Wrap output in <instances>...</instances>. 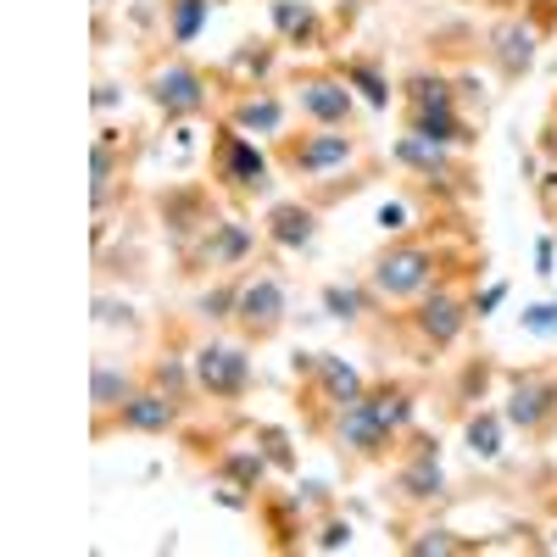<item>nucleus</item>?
<instances>
[{
    "mask_svg": "<svg viewBox=\"0 0 557 557\" xmlns=\"http://www.w3.org/2000/svg\"><path fill=\"white\" fill-rule=\"evenodd\" d=\"M257 235H262V228H251L246 218H218L207 235H196L190 246L178 251V273H184V278L240 273V268H251V257H257Z\"/></svg>",
    "mask_w": 557,
    "mask_h": 557,
    "instance_id": "f8f14e48",
    "label": "nucleus"
},
{
    "mask_svg": "<svg viewBox=\"0 0 557 557\" xmlns=\"http://www.w3.org/2000/svg\"><path fill=\"white\" fill-rule=\"evenodd\" d=\"M446 496V469H441V435L430 430H407L396 457H391V502L407 507V513H424Z\"/></svg>",
    "mask_w": 557,
    "mask_h": 557,
    "instance_id": "9d476101",
    "label": "nucleus"
},
{
    "mask_svg": "<svg viewBox=\"0 0 557 557\" xmlns=\"http://www.w3.org/2000/svg\"><path fill=\"white\" fill-rule=\"evenodd\" d=\"M335 73H341L374 112H391V96H396V89H391V73H385L380 57H346V62H335Z\"/></svg>",
    "mask_w": 557,
    "mask_h": 557,
    "instance_id": "c756f323",
    "label": "nucleus"
},
{
    "mask_svg": "<svg viewBox=\"0 0 557 557\" xmlns=\"http://www.w3.org/2000/svg\"><path fill=\"white\" fill-rule=\"evenodd\" d=\"M278 51H285V45H278L273 34L268 39H240L235 51L212 67L218 89H262V84H273L278 78Z\"/></svg>",
    "mask_w": 557,
    "mask_h": 557,
    "instance_id": "5701e85b",
    "label": "nucleus"
},
{
    "mask_svg": "<svg viewBox=\"0 0 557 557\" xmlns=\"http://www.w3.org/2000/svg\"><path fill=\"white\" fill-rule=\"evenodd\" d=\"M128 151L134 139L128 128H96V139H89V207H96V218H107L117 184H128Z\"/></svg>",
    "mask_w": 557,
    "mask_h": 557,
    "instance_id": "aec40b11",
    "label": "nucleus"
},
{
    "mask_svg": "<svg viewBox=\"0 0 557 557\" xmlns=\"http://www.w3.org/2000/svg\"><path fill=\"white\" fill-rule=\"evenodd\" d=\"M502 418L524 441H552L557 435V368H513L502 391Z\"/></svg>",
    "mask_w": 557,
    "mask_h": 557,
    "instance_id": "9b49d317",
    "label": "nucleus"
},
{
    "mask_svg": "<svg viewBox=\"0 0 557 557\" xmlns=\"http://www.w3.org/2000/svg\"><path fill=\"white\" fill-rule=\"evenodd\" d=\"M251 435L262 441L268 462H273V474H296V446H290V430H278V424H251Z\"/></svg>",
    "mask_w": 557,
    "mask_h": 557,
    "instance_id": "c9c22d12",
    "label": "nucleus"
},
{
    "mask_svg": "<svg viewBox=\"0 0 557 557\" xmlns=\"http://www.w3.org/2000/svg\"><path fill=\"white\" fill-rule=\"evenodd\" d=\"M401 107H462L457 101V78L435 73V67H412L401 84H396Z\"/></svg>",
    "mask_w": 557,
    "mask_h": 557,
    "instance_id": "7c9ffc66",
    "label": "nucleus"
},
{
    "mask_svg": "<svg viewBox=\"0 0 557 557\" xmlns=\"http://www.w3.org/2000/svg\"><path fill=\"white\" fill-rule=\"evenodd\" d=\"M451 268V257L430 240V235H391V246L368 262V290H374L380 307H407L418 301L435 278Z\"/></svg>",
    "mask_w": 557,
    "mask_h": 557,
    "instance_id": "20e7f679",
    "label": "nucleus"
},
{
    "mask_svg": "<svg viewBox=\"0 0 557 557\" xmlns=\"http://www.w3.org/2000/svg\"><path fill=\"white\" fill-rule=\"evenodd\" d=\"M290 112H296L290 96H285V89H273V84H262V89H218V117L235 123L251 139H268V146L285 134Z\"/></svg>",
    "mask_w": 557,
    "mask_h": 557,
    "instance_id": "2eb2a0df",
    "label": "nucleus"
},
{
    "mask_svg": "<svg viewBox=\"0 0 557 557\" xmlns=\"http://www.w3.org/2000/svg\"><path fill=\"white\" fill-rule=\"evenodd\" d=\"M89 7H96V12H107V7H112V0H89Z\"/></svg>",
    "mask_w": 557,
    "mask_h": 557,
    "instance_id": "49530a36",
    "label": "nucleus"
},
{
    "mask_svg": "<svg viewBox=\"0 0 557 557\" xmlns=\"http://www.w3.org/2000/svg\"><path fill=\"white\" fill-rule=\"evenodd\" d=\"M290 323V290H285V273L273 262L262 268H240V296H235V318H228V330L251 346H268L285 335Z\"/></svg>",
    "mask_w": 557,
    "mask_h": 557,
    "instance_id": "1a4fd4ad",
    "label": "nucleus"
},
{
    "mask_svg": "<svg viewBox=\"0 0 557 557\" xmlns=\"http://www.w3.org/2000/svg\"><path fill=\"white\" fill-rule=\"evenodd\" d=\"M251 341L240 335H201L190 346V368H196V391L201 401H218V407H235L251 396L257 385V362H251Z\"/></svg>",
    "mask_w": 557,
    "mask_h": 557,
    "instance_id": "6e6552de",
    "label": "nucleus"
},
{
    "mask_svg": "<svg viewBox=\"0 0 557 557\" xmlns=\"http://www.w3.org/2000/svg\"><path fill=\"white\" fill-rule=\"evenodd\" d=\"M184 418H190V407H184L178 396H168L162 385H139L117 412H112V424H107V435H178L184 430ZM101 435V441H107Z\"/></svg>",
    "mask_w": 557,
    "mask_h": 557,
    "instance_id": "a211bd4d",
    "label": "nucleus"
},
{
    "mask_svg": "<svg viewBox=\"0 0 557 557\" xmlns=\"http://www.w3.org/2000/svg\"><path fill=\"white\" fill-rule=\"evenodd\" d=\"M139 96L151 101V112L162 117V123H196V117H207L212 112V101H218V78L207 73V67H196L184 51H151L146 57V67H139Z\"/></svg>",
    "mask_w": 557,
    "mask_h": 557,
    "instance_id": "f03ea898",
    "label": "nucleus"
},
{
    "mask_svg": "<svg viewBox=\"0 0 557 557\" xmlns=\"http://www.w3.org/2000/svg\"><path fill=\"white\" fill-rule=\"evenodd\" d=\"M296 496H301V507H307L312 519L335 507V491H330V485H318V480H301V485H296Z\"/></svg>",
    "mask_w": 557,
    "mask_h": 557,
    "instance_id": "ea45409f",
    "label": "nucleus"
},
{
    "mask_svg": "<svg viewBox=\"0 0 557 557\" xmlns=\"http://www.w3.org/2000/svg\"><path fill=\"white\" fill-rule=\"evenodd\" d=\"M541 546H546V552H557V524H552V535H546V541H541Z\"/></svg>",
    "mask_w": 557,
    "mask_h": 557,
    "instance_id": "a18cd8bd",
    "label": "nucleus"
},
{
    "mask_svg": "<svg viewBox=\"0 0 557 557\" xmlns=\"http://www.w3.org/2000/svg\"><path fill=\"white\" fill-rule=\"evenodd\" d=\"M502 301H507V278H496V285H485V290L474 296V318H491Z\"/></svg>",
    "mask_w": 557,
    "mask_h": 557,
    "instance_id": "79ce46f5",
    "label": "nucleus"
},
{
    "mask_svg": "<svg viewBox=\"0 0 557 557\" xmlns=\"http://www.w3.org/2000/svg\"><path fill=\"white\" fill-rule=\"evenodd\" d=\"M462 446H469L474 462H502V451H507V418H502V407H469V412H462Z\"/></svg>",
    "mask_w": 557,
    "mask_h": 557,
    "instance_id": "cd10ccee",
    "label": "nucleus"
},
{
    "mask_svg": "<svg viewBox=\"0 0 557 557\" xmlns=\"http://www.w3.org/2000/svg\"><path fill=\"white\" fill-rule=\"evenodd\" d=\"M290 107L301 123H318V128H351L357 123V89L330 67H296L290 73Z\"/></svg>",
    "mask_w": 557,
    "mask_h": 557,
    "instance_id": "ddd939ff",
    "label": "nucleus"
},
{
    "mask_svg": "<svg viewBox=\"0 0 557 557\" xmlns=\"http://www.w3.org/2000/svg\"><path fill=\"white\" fill-rule=\"evenodd\" d=\"M380 228H385V235H407V228H412L407 223V201H385L380 207Z\"/></svg>",
    "mask_w": 557,
    "mask_h": 557,
    "instance_id": "a19ab883",
    "label": "nucleus"
},
{
    "mask_svg": "<svg viewBox=\"0 0 557 557\" xmlns=\"http://www.w3.org/2000/svg\"><path fill=\"white\" fill-rule=\"evenodd\" d=\"M368 385H374V380H368L351 357H341V351H318L312 374H301V380H296V391H301V396H296V407H301V430L323 441L330 418H335L341 407H351Z\"/></svg>",
    "mask_w": 557,
    "mask_h": 557,
    "instance_id": "0eeeda50",
    "label": "nucleus"
},
{
    "mask_svg": "<svg viewBox=\"0 0 557 557\" xmlns=\"http://www.w3.org/2000/svg\"><path fill=\"white\" fill-rule=\"evenodd\" d=\"M401 552H407V557H457V552H480V541H462L457 530L430 524V530H412V535H401Z\"/></svg>",
    "mask_w": 557,
    "mask_h": 557,
    "instance_id": "473e14b6",
    "label": "nucleus"
},
{
    "mask_svg": "<svg viewBox=\"0 0 557 557\" xmlns=\"http://www.w3.org/2000/svg\"><path fill=\"white\" fill-rule=\"evenodd\" d=\"M207 173H212V190L228 196L235 207H251V201H268L273 196V146H262V139L240 134L235 123H223L212 128V146H207Z\"/></svg>",
    "mask_w": 557,
    "mask_h": 557,
    "instance_id": "7ed1b4c3",
    "label": "nucleus"
},
{
    "mask_svg": "<svg viewBox=\"0 0 557 557\" xmlns=\"http://www.w3.org/2000/svg\"><path fill=\"white\" fill-rule=\"evenodd\" d=\"M268 28L290 51H323L330 45V23H323L318 0H268Z\"/></svg>",
    "mask_w": 557,
    "mask_h": 557,
    "instance_id": "393cba45",
    "label": "nucleus"
},
{
    "mask_svg": "<svg viewBox=\"0 0 557 557\" xmlns=\"http://www.w3.org/2000/svg\"><path fill=\"white\" fill-rule=\"evenodd\" d=\"M469 268V262H451L435 285L418 296V301H407V312H401V323H407V335L418 341V351L424 357H441V351H451L457 341H462V330L474 323V296L457 285V273Z\"/></svg>",
    "mask_w": 557,
    "mask_h": 557,
    "instance_id": "39448f33",
    "label": "nucleus"
},
{
    "mask_svg": "<svg viewBox=\"0 0 557 557\" xmlns=\"http://www.w3.org/2000/svg\"><path fill=\"white\" fill-rule=\"evenodd\" d=\"M273 162L285 178H301V184H318L330 173H351L362 162V134L357 128H318V123H301L296 134H278L273 139Z\"/></svg>",
    "mask_w": 557,
    "mask_h": 557,
    "instance_id": "423d86ee",
    "label": "nucleus"
},
{
    "mask_svg": "<svg viewBox=\"0 0 557 557\" xmlns=\"http://www.w3.org/2000/svg\"><path fill=\"white\" fill-rule=\"evenodd\" d=\"M96 323H101V330H117V323L134 330V307L117 301V296H96Z\"/></svg>",
    "mask_w": 557,
    "mask_h": 557,
    "instance_id": "58836bf2",
    "label": "nucleus"
},
{
    "mask_svg": "<svg viewBox=\"0 0 557 557\" xmlns=\"http://www.w3.org/2000/svg\"><path fill=\"white\" fill-rule=\"evenodd\" d=\"M323 235V207L312 196H285V201H268L262 212V246L278 257H301L312 251Z\"/></svg>",
    "mask_w": 557,
    "mask_h": 557,
    "instance_id": "f3484780",
    "label": "nucleus"
},
{
    "mask_svg": "<svg viewBox=\"0 0 557 557\" xmlns=\"http://www.w3.org/2000/svg\"><path fill=\"white\" fill-rule=\"evenodd\" d=\"M157 218H162L168 246H173V257H178L196 235H207V228L223 218V212H218V190H212V178H207V184H201V178L168 184V190L157 196Z\"/></svg>",
    "mask_w": 557,
    "mask_h": 557,
    "instance_id": "4468645a",
    "label": "nucleus"
},
{
    "mask_svg": "<svg viewBox=\"0 0 557 557\" xmlns=\"http://www.w3.org/2000/svg\"><path fill=\"white\" fill-rule=\"evenodd\" d=\"M251 513H257V524H262V535H268L273 552H301L307 535H312V513L301 507L296 491H273V485H262Z\"/></svg>",
    "mask_w": 557,
    "mask_h": 557,
    "instance_id": "412c9836",
    "label": "nucleus"
},
{
    "mask_svg": "<svg viewBox=\"0 0 557 557\" xmlns=\"http://www.w3.org/2000/svg\"><path fill=\"white\" fill-rule=\"evenodd\" d=\"M212 480H218V485H235V491H246V496H257V491L273 480V462H268L262 441H257V435L218 441V446H212Z\"/></svg>",
    "mask_w": 557,
    "mask_h": 557,
    "instance_id": "4be33fe9",
    "label": "nucleus"
},
{
    "mask_svg": "<svg viewBox=\"0 0 557 557\" xmlns=\"http://www.w3.org/2000/svg\"><path fill=\"white\" fill-rule=\"evenodd\" d=\"M401 128L418 139H435V146H451V151H469L480 139L474 123L462 117V107H401Z\"/></svg>",
    "mask_w": 557,
    "mask_h": 557,
    "instance_id": "a878e982",
    "label": "nucleus"
},
{
    "mask_svg": "<svg viewBox=\"0 0 557 557\" xmlns=\"http://www.w3.org/2000/svg\"><path fill=\"white\" fill-rule=\"evenodd\" d=\"M235 296H240V273H218L212 285L196 296V318L218 330V323H228V318H235Z\"/></svg>",
    "mask_w": 557,
    "mask_h": 557,
    "instance_id": "72a5a7b5",
    "label": "nucleus"
},
{
    "mask_svg": "<svg viewBox=\"0 0 557 557\" xmlns=\"http://www.w3.org/2000/svg\"><path fill=\"white\" fill-rule=\"evenodd\" d=\"M146 380H151V385H162L168 396H178L184 407H196V401H201V391H196V368H190V351L162 346V351L146 362Z\"/></svg>",
    "mask_w": 557,
    "mask_h": 557,
    "instance_id": "c85d7f7f",
    "label": "nucleus"
},
{
    "mask_svg": "<svg viewBox=\"0 0 557 557\" xmlns=\"http://www.w3.org/2000/svg\"><path fill=\"white\" fill-rule=\"evenodd\" d=\"M519 323H524V335L557 341V301H535V307H524V312H519Z\"/></svg>",
    "mask_w": 557,
    "mask_h": 557,
    "instance_id": "e433bc0d",
    "label": "nucleus"
},
{
    "mask_svg": "<svg viewBox=\"0 0 557 557\" xmlns=\"http://www.w3.org/2000/svg\"><path fill=\"white\" fill-rule=\"evenodd\" d=\"M117 101H123V96H117V84H112V78H101V84H96V112H112Z\"/></svg>",
    "mask_w": 557,
    "mask_h": 557,
    "instance_id": "c03bdc74",
    "label": "nucleus"
},
{
    "mask_svg": "<svg viewBox=\"0 0 557 557\" xmlns=\"http://www.w3.org/2000/svg\"><path fill=\"white\" fill-rule=\"evenodd\" d=\"M418 424V385L412 380H374L351 407H341L323 430V446L335 451L346 474L380 469L396 457L401 435Z\"/></svg>",
    "mask_w": 557,
    "mask_h": 557,
    "instance_id": "f257e3e1",
    "label": "nucleus"
},
{
    "mask_svg": "<svg viewBox=\"0 0 557 557\" xmlns=\"http://www.w3.org/2000/svg\"><path fill=\"white\" fill-rule=\"evenodd\" d=\"M391 162L412 178H424V184H441V190H457V196H474V173L469 162H462L451 146H435V139H418V134H396V146H391Z\"/></svg>",
    "mask_w": 557,
    "mask_h": 557,
    "instance_id": "dca6fc26",
    "label": "nucleus"
},
{
    "mask_svg": "<svg viewBox=\"0 0 557 557\" xmlns=\"http://www.w3.org/2000/svg\"><path fill=\"white\" fill-rule=\"evenodd\" d=\"M535 273H541V278H552V273H557V240H552V235H541V240H535Z\"/></svg>",
    "mask_w": 557,
    "mask_h": 557,
    "instance_id": "37998d69",
    "label": "nucleus"
},
{
    "mask_svg": "<svg viewBox=\"0 0 557 557\" xmlns=\"http://www.w3.org/2000/svg\"><path fill=\"white\" fill-rule=\"evenodd\" d=\"M485 62L496 67L502 84H519L524 73H535V57H541V28L524 23V17H496L485 28Z\"/></svg>",
    "mask_w": 557,
    "mask_h": 557,
    "instance_id": "6ab92c4d",
    "label": "nucleus"
},
{
    "mask_svg": "<svg viewBox=\"0 0 557 557\" xmlns=\"http://www.w3.org/2000/svg\"><path fill=\"white\" fill-rule=\"evenodd\" d=\"M318 301H323V312H330L335 323H362L368 307H380L374 290H368V278H362V285H323Z\"/></svg>",
    "mask_w": 557,
    "mask_h": 557,
    "instance_id": "2f4dec72",
    "label": "nucleus"
},
{
    "mask_svg": "<svg viewBox=\"0 0 557 557\" xmlns=\"http://www.w3.org/2000/svg\"><path fill=\"white\" fill-rule=\"evenodd\" d=\"M212 7L218 0H157V17H162V39L173 45V51H184V45H196L212 23Z\"/></svg>",
    "mask_w": 557,
    "mask_h": 557,
    "instance_id": "bb28decb",
    "label": "nucleus"
},
{
    "mask_svg": "<svg viewBox=\"0 0 557 557\" xmlns=\"http://www.w3.org/2000/svg\"><path fill=\"white\" fill-rule=\"evenodd\" d=\"M351 546V519H341L335 507L312 519V535H307V552H346Z\"/></svg>",
    "mask_w": 557,
    "mask_h": 557,
    "instance_id": "f704fd0d",
    "label": "nucleus"
},
{
    "mask_svg": "<svg viewBox=\"0 0 557 557\" xmlns=\"http://www.w3.org/2000/svg\"><path fill=\"white\" fill-rule=\"evenodd\" d=\"M552 218H557V212H552Z\"/></svg>",
    "mask_w": 557,
    "mask_h": 557,
    "instance_id": "de8ad7c7",
    "label": "nucleus"
},
{
    "mask_svg": "<svg viewBox=\"0 0 557 557\" xmlns=\"http://www.w3.org/2000/svg\"><path fill=\"white\" fill-rule=\"evenodd\" d=\"M146 385V368H128V362H117V357H96L89 362V412H96V441L107 435V424H112V412Z\"/></svg>",
    "mask_w": 557,
    "mask_h": 557,
    "instance_id": "b1692460",
    "label": "nucleus"
},
{
    "mask_svg": "<svg viewBox=\"0 0 557 557\" xmlns=\"http://www.w3.org/2000/svg\"><path fill=\"white\" fill-rule=\"evenodd\" d=\"M491 374H496L491 362H469V374H462V385H457V407H462V412L485 396V380H491Z\"/></svg>",
    "mask_w": 557,
    "mask_h": 557,
    "instance_id": "4c0bfd02",
    "label": "nucleus"
}]
</instances>
